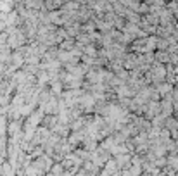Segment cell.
Here are the masks:
<instances>
[{
    "label": "cell",
    "instance_id": "1",
    "mask_svg": "<svg viewBox=\"0 0 178 176\" xmlns=\"http://www.w3.org/2000/svg\"><path fill=\"white\" fill-rule=\"evenodd\" d=\"M35 164H37L38 171H43V169H47V167L50 166V159H49V157H45V155H43V157H40V159H38L37 162H35Z\"/></svg>",
    "mask_w": 178,
    "mask_h": 176
},
{
    "label": "cell",
    "instance_id": "2",
    "mask_svg": "<svg viewBox=\"0 0 178 176\" xmlns=\"http://www.w3.org/2000/svg\"><path fill=\"white\" fill-rule=\"evenodd\" d=\"M40 5H42L40 0H26V7H30V9H37Z\"/></svg>",
    "mask_w": 178,
    "mask_h": 176
}]
</instances>
